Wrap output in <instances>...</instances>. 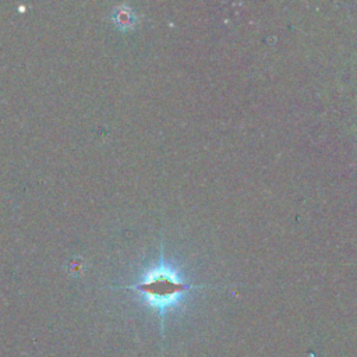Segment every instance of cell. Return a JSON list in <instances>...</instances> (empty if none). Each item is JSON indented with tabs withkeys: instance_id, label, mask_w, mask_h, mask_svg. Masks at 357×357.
Instances as JSON below:
<instances>
[{
	"instance_id": "obj_1",
	"label": "cell",
	"mask_w": 357,
	"mask_h": 357,
	"mask_svg": "<svg viewBox=\"0 0 357 357\" xmlns=\"http://www.w3.org/2000/svg\"><path fill=\"white\" fill-rule=\"evenodd\" d=\"M162 257L163 255H160L156 265L141 276L138 283L123 287L141 294L144 300L159 312L174 304L185 291L199 287L185 283L174 269L165 264Z\"/></svg>"
},
{
	"instance_id": "obj_2",
	"label": "cell",
	"mask_w": 357,
	"mask_h": 357,
	"mask_svg": "<svg viewBox=\"0 0 357 357\" xmlns=\"http://www.w3.org/2000/svg\"><path fill=\"white\" fill-rule=\"evenodd\" d=\"M131 13L130 11H120V13H117V15H116V22L119 24V25H123V26H126V25H130L131 24Z\"/></svg>"
}]
</instances>
